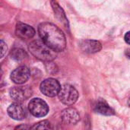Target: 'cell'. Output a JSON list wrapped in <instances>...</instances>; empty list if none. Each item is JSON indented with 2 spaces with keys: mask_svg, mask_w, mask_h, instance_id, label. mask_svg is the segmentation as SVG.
I'll use <instances>...</instances> for the list:
<instances>
[{
  "mask_svg": "<svg viewBox=\"0 0 130 130\" xmlns=\"http://www.w3.org/2000/svg\"><path fill=\"white\" fill-rule=\"evenodd\" d=\"M41 40L56 53L63 51L66 46V40L63 32L56 25L50 23H41L38 27Z\"/></svg>",
  "mask_w": 130,
  "mask_h": 130,
  "instance_id": "obj_1",
  "label": "cell"
},
{
  "mask_svg": "<svg viewBox=\"0 0 130 130\" xmlns=\"http://www.w3.org/2000/svg\"><path fill=\"white\" fill-rule=\"evenodd\" d=\"M28 48L34 56L45 62H52L56 57V52L48 46L42 40L32 41Z\"/></svg>",
  "mask_w": 130,
  "mask_h": 130,
  "instance_id": "obj_2",
  "label": "cell"
},
{
  "mask_svg": "<svg viewBox=\"0 0 130 130\" xmlns=\"http://www.w3.org/2000/svg\"><path fill=\"white\" fill-rule=\"evenodd\" d=\"M58 96L63 104L72 106L77 101L78 98V92L72 85L65 84L61 87Z\"/></svg>",
  "mask_w": 130,
  "mask_h": 130,
  "instance_id": "obj_3",
  "label": "cell"
},
{
  "mask_svg": "<svg viewBox=\"0 0 130 130\" xmlns=\"http://www.w3.org/2000/svg\"><path fill=\"white\" fill-rule=\"evenodd\" d=\"M40 89L45 96L53 98L59 94V92L61 89V85L56 79L50 78L42 82Z\"/></svg>",
  "mask_w": 130,
  "mask_h": 130,
  "instance_id": "obj_4",
  "label": "cell"
},
{
  "mask_svg": "<svg viewBox=\"0 0 130 130\" xmlns=\"http://www.w3.org/2000/svg\"><path fill=\"white\" fill-rule=\"evenodd\" d=\"M28 109L30 113L36 117H43L49 112L47 104L40 98L32 99L28 104Z\"/></svg>",
  "mask_w": 130,
  "mask_h": 130,
  "instance_id": "obj_5",
  "label": "cell"
},
{
  "mask_svg": "<svg viewBox=\"0 0 130 130\" xmlns=\"http://www.w3.org/2000/svg\"><path fill=\"white\" fill-rule=\"evenodd\" d=\"M9 94L15 102L22 103L31 96L32 91L29 86H16L10 89Z\"/></svg>",
  "mask_w": 130,
  "mask_h": 130,
  "instance_id": "obj_6",
  "label": "cell"
},
{
  "mask_svg": "<svg viewBox=\"0 0 130 130\" xmlns=\"http://www.w3.org/2000/svg\"><path fill=\"white\" fill-rule=\"evenodd\" d=\"M30 75L29 69L24 66H21L16 68L11 73V79L17 85H22L29 79Z\"/></svg>",
  "mask_w": 130,
  "mask_h": 130,
  "instance_id": "obj_7",
  "label": "cell"
},
{
  "mask_svg": "<svg viewBox=\"0 0 130 130\" xmlns=\"http://www.w3.org/2000/svg\"><path fill=\"white\" fill-rule=\"evenodd\" d=\"M35 30L33 27L24 24L18 23L15 27V34L21 39H30L35 35Z\"/></svg>",
  "mask_w": 130,
  "mask_h": 130,
  "instance_id": "obj_8",
  "label": "cell"
},
{
  "mask_svg": "<svg viewBox=\"0 0 130 130\" xmlns=\"http://www.w3.org/2000/svg\"><path fill=\"white\" fill-rule=\"evenodd\" d=\"M61 118L66 124H76L80 120V115L76 109L69 107L62 112Z\"/></svg>",
  "mask_w": 130,
  "mask_h": 130,
  "instance_id": "obj_9",
  "label": "cell"
},
{
  "mask_svg": "<svg viewBox=\"0 0 130 130\" xmlns=\"http://www.w3.org/2000/svg\"><path fill=\"white\" fill-rule=\"evenodd\" d=\"M7 112L8 116L15 120H23L26 116L24 108L22 107V106H21L20 103L18 102L11 104L8 107Z\"/></svg>",
  "mask_w": 130,
  "mask_h": 130,
  "instance_id": "obj_10",
  "label": "cell"
},
{
  "mask_svg": "<svg viewBox=\"0 0 130 130\" xmlns=\"http://www.w3.org/2000/svg\"><path fill=\"white\" fill-rule=\"evenodd\" d=\"M80 47L82 51L87 53H98L102 49L101 43L98 40H85L80 43Z\"/></svg>",
  "mask_w": 130,
  "mask_h": 130,
  "instance_id": "obj_11",
  "label": "cell"
},
{
  "mask_svg": "<svg viewBox=\"0 0 130 130\" xmlns=\"http://www.w3.org/2000/svg\"><path fill=\"white\" fill-rule=\"evenodd\" d=\"M95 111L104 116H112L115 114V111L112 109L108 104L104 101H100L95 105Z\"/></svg>",
  "mask_w": 130,
  "mask_h": 130,
  "instance_id": "obj_12",
  "label": "cell"
},
{
  "mask_svg": "<svg viewBox=\"0 0 130 130\" xmlns=\"http://www.w3.org/2000/svg\"><path fill=\"white\" fill-rule=\"evenodd\" d=\"M51 5H52L53 9L54 11L55 15L58 18V20L60 22H62V24H64L66 26L68 27V20L66 18V16L65 14L64 11L62 10V8L59 6V5L55 0L51 1Z\"/></svg>",
  "mask_w": 130,
  "mask_h": 130,
  "instance_id": "obj_13",
  "label": "cell"
},
{
  "mask_svg": "<svg viewBox=\"0 0 130 130\" xmlns=\"http://www.w3.org/2000/svg\"><path fill=\"white\" fill-rule=\"evenodd\" d=\"M11 56L16 61H21L27 56V53L21 48H14L11 52Z\"/></svg>",
  "mask_w": 130,
  "mask_h": 130,
  "instance_id": "obj_14",
  "label": "cell"
},
{
  "mask_svg": "<svg viewBox=\"0 0 130 130\" xmlns=\"http://www.w3.org/2000/svg\"><path fill=\"white\" fill-rule=\"evenodd\" d=\"M31 129H53L51 123L47 120H43L36 123L34 126L30 128Z\"/></svg>",
  "mask_w": 130,
  "mask_h": 130,
  "instance_id": "obj_15",
  "label": "cell"
},
{
  "mask_svg": "<svg viewBox=\"0 0 130 130\" xmlns=\"http://www.w3.org/2000/svg\"><path fill=\"white\" fill-rule=\"evenodd\" d=\"M0 43H1V58H2L5 56V53L7 51V46L4 43L3 40H1Z\"/></svg>",
  "mask_w": 130,
  "mask_h": 130,
  "instance_id": "obj_16",
  "label": "cell"
},
{
  "mask_svg": "<svg viewBox=\"0 0 130 130\" xmlns=\"http://www.w3.org/2000/svg\"><path fill=\"white\" fill-rule=\"evenodd\" d=\"M124 40H125V41H126V43H128V44H129L130 45V31H128V32L125 34Z\"/></svg>",
  "mask_w": 130,
  "mask_h": 130,
  "instance_id": "obj_17",
  "label": "cell"
},
{
  "mask_svg": "<svg viewBox=\"0 0 130 130\" xmlns=\"http://www.w3.org/2000/svg\"><path fill=\"white\" fill-rule=\"evenodd\" d=\"M21 128H23V129H30L31 127H29V126H18V127H16L15 129H21Z\"/></svg>",
  "mask_w": 130,
  "mask_h": 130,
  "instance_id": "obj_18",
  "label": "cell"
},
{
  "mask_svg": "<svg viewBox=\"0 0 130 130\" xmlns=\"http://www.w3.org/2000/svg\"><path fill=\"white\" fill-rule=\"evenodd\" d=\"M126 56H128V58H129L130 59V49L127 50L126 51Z\"/></svg>",
  "mask_w": 130,
  "mask_h": 130,
  "instance_id": "obj_19",
  "label": "cell"
},
{
  "mask_svg": "<svg viewBox=\"0 0 130 130\" xmlns=\"http://www.w3.org/2000/svg\"><path fill=\"white\" fill-rule=\"evenodd\" d=\"M128 105H129V107H130V98L129 99V101H128Z\"/></svg>",
  "mask_w": 130,
  "mask_h": 130,
  "instance_id": "obj_20",
  "label": "cell"
}]
</instances>
